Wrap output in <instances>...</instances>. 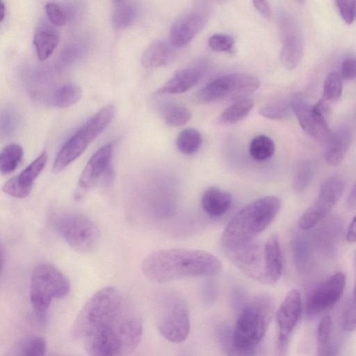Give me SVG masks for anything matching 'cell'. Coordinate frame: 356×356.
<instances>
[{"mask_svg":"<svg viewBox=\"0 0 356 356\" xmlns=\"http://www.w3.org/2000/svg\"><path fill=\"white\" fill-rule=\"evenodd\" d=\"M45 12L49 20L56 26L66 24L71 21L75 13L72 7L56 1L47 2Z\"/></svg>","mask_w":356,"mask_h":356,"instance_id":"obj_30","label":"cell"},{"mask_svg":"<svg viewBox=\"0 0 356 356\" xmlns=\"http://www.w3.org/2000/svg\"><path fill=\"white\" fill-rule=\"evenodd\" d=\"M351 143V133L348 128L342 127L331 133L327 140L324 158L332 166L339 165L344 159Z\"/></svg>","mask_w":356,"mask_h":356,"instance_id":"obj_21","label":"cell"},{"mask_svg":"<svg viewBox=\"0 0 356 356\" xmlns=\"http://www.w3.org/2000/svg\"><path fill=\"white\" fill-rule=\"evenodd\" d=\"M216 335L225 356H243L236 346L234 330L229 325L219 323L216 327Z\"/></svg>","mask_w":356,"mask_h":356,"instance_id":"obj_34","label":"cell"},{"mask_svg":"<svg viewBox=\"0 0 356 356\" xmlns=\"http://www.w3.org/2000/svg\"><path fill=\"white\" fill-rule=\"evenodd\" d=\"M173 46L165 40L150 44L141 55V63L147 68H157L168 63L174 56Z\"/></svg>","mask_w":356,"mask_h":356,"instance_id":"obj_25","label":"cell"},{"mask_svg":"<svg viewBox=\"0 0 356 356\" xmlns=\"http://www.w3.org/2000/svg\"><path fill=\"white\" fill-rule=\"evenodd\" d=\"M143 321L138 310L120 291L102 288L85 303L72 334L90 356H127L138 345Z\"/></svg>","mask_w":356,"mask_h":356,"instance_id":"obj_1","label":"cell"},{"mask_svg":"<svg viewBox=\"0 0 356 356\" xmlns=\"http://www.w3.org/2000/svg\"><path fill=\"white\" fill-rule=\"evenodd\" d=\"M290 107L308 136L319 142H327L332 132L325 117L314 105H309L300 98H296L291 101Z\"/></svg>","mask_w":356,"mask_h":356,"instance_id":"obj_14","label":"cell"},{"mask_svg":"<svg viewBox=\"0 0 356 356\" xmlns=\"http://www.w3.org/2000/svg\"><path fill=\"white\" fill-rule=\"evenodd\" d=\"M208 44L216 52L230 53L234 48V39L227 34H214L209 38Z\"/></svg>","mask_w":356,"mask_h":356,"instance_id":"obj_40","label":"cell"},{"mask_svg":"<svg viewBox=\"0 0 356 356\" xmlns=\"http://www.w3.org/2000/svg\"><path fill=\"white\" fill-rule=\"evenodd\" d=\"M253 106V102L249 99L236 101L222 113L219 120L225 124L238 122L248 115Z\"/></svg>","mask_w":356,"mask_h":356,"instance_id":"obj_32","label":"cell"},{"mask_svg":"<svg viewBox=\"0 0 356 356\" xmlns=\"http://www.w3.org/2000/svg\"><path fill=\"white\" fill-rule=\"evenodd\" d=\"M90 142L76 131L61 147L53 163L52 170L58 173L78 159L86 149Z\"/></svg>","mask_w":356,"mask_h":356,"instance_id":"obj_20","label":"cell"},{"mask_svg":"<svg viewBox=\"0 0 356 356\" xmlns=\"http://www.w3.org/2000/svg\"><path fill=\"white\" fill-rule=\"evenodd\" d=\"M217 294V286L212 281L209 280L203 285L202 296L205 304L209 305L213 304L216 299Z\"/></svg>","mask_w":356,"mask_h":356,"instance_id":"obj_47","label":"cell"},{"mask_svg":"<svg viewBox=\"0 0 356 356\" xmlns=\"http://www.w3.org/2000/svg\"><path fill=\"white\" fill-rule=\"evenodd\" d=\"M233 263L248 277L261 282L264 272V246L257 242L227 253Z\"/></svg>","mask_w":356,"mask_h":356,"instance_id":"obj_17","label":"cell"},{"mask_svg":"<svg viewBox=\"0 0 356 356\" xmlns=\"http://www.w3.org/2000/svg\"><path fill=\"white\" fill-rule=\"evenodd\" d=\"M6 13V7L3 1H0V22H2Z\"/></svg>","mask_w":356,"mask_h":356,"instance_id":"obj_50","label":"cell"},{"mask_svg":"<svg viewBox=\"0 0 356 356\" xmlns=\"http://www.w3.org/2000/svg\"><path fill=\"white\" fill-rule=\"evenodd\" d=\"M353 298L355 299H356V280H355V288H354V295H353Z\"/></svg>","mask_w":356,"mask_h":356,"instance_id":"obj_52","label":"cell"},{"mask_svg":"<svg viewBox=\"0 0 356 356\" xmlns=\"http://www.w3.org/2000/svg\"><path fill=\"white\" fill-rule=\"evenodd\" d=\"M341 77L346 81L356 79L355 58H348L343 61L341 69Z\"/></svg>","mask_w":356,"mask_h":356,"instance_id":"obj_46","label":"cell"},{"mask_svg":"<svg viewBox=\"0 0 356 356\" xmlns=\"http://www.w3.org/2000/svg\"><path fill=\"white\" fill-rule=\"evenodd\" d=\"M260 81L244 73L221 76L203 87L197 93L199 102L207 104L219 100H241L258 89Z\"/></svg>","mask_w":356,"mask_h":356,"instance_id":"obj_7","label":"cell"},{"mask_svg":"<svg viewBox=\"0 0 356 356\" xmlns=\"http://www.w3.org/2000/svg\"><path fill=\"white\" fill-rule=\"evenodd\" d=\"M333 343L332 340V321L330 316H324L320 321L317 330V348Z\"/></svg>","mask_w":356,"mask_h":356,"instance_id":"obj_42","label":"cell"},{"mask_svg":"<svg viewBox=\"0 0 356 356\" xmlns=\"http://www.w3.org/2000/svg\"><path fill=\"white\" fill-rule=\"evenodd\" d=\"M113 152V144H106L97 149L89 159L79 179V189L86 191L100 179L109 175Z\"/></svg>","mask_w":356,"mask_h":356,"instance_id":"obj_15","label":"cell"},{"mask_svg":"<svg viewBox=\"0 0 356 356\" xmlns=\"http://www.w3.org/2000/svg\"><path fill=\"white\" fill-rule=\"evenodd\" d=\"M55 356H63V355H55Z\"/></svg>","mask_w":356,"mask_h":356,"instance_id":"obj_53","label":"cell"},{"mask_svg":"<svg viewBox=\"0 0 356 356\" xmlns=\"http://www.w3.org/2000/svg\"><path fill=\"white\" fill-rule=\"evenodd\" d=\"M352 203H356V186L355 187L353 191L351 193V196L350 197V204Z\"/></svg>","mask_w":356,"mask_h":356,"instance_id":"obj_51","label":"cell"},{"mask_svg":"<svg viewBox=\"0 0 356 356\" xmlns=\"http://www.w3.org/2000/svg\"><path fill=\"white\" fill-rule=\"evenodd\" d=\"M301 312V295L297 289H292L285 296L276 314L279 328L277 349L281 355L286 350L289 339L300 319Z\"/></svg>","mask_w":356,"mask_h":356,"instance_id":"obj_12","label":"cell"},{"mask_svg":"<svg viewBox=\"0 0 356 356\" xmlns=\"http://www.w3.org/2000/svg\"><path fill=\"white\" fill-rule=\"evenodd\" d=\"M157 327L160 334L172 343H181L188 337L191 321L186 301L179 295L167 296L162 305Z\"/></svg>","mask_w":356,"mask_h":356,"instance_id":"obj_8","label":"cell"},{"mask_svg":"<svg viewBox=\"0 0 356 356\" xmlns=\"http://www.w3.org/2000/svg\"><path fill=\"white\" fill-rule=\"evenodd\" d=\"M138 15V8L131 1H114L112 6V23L117 29H123L131 25Z\"/></svg>","mask_w":356,"mask_h":356,"instance_id":"obj_27","label":"cell"},{"mask_svg":"<svg viewBox=\"0 0 356 356\" xmlns=\"http://www.w3.org/2000/svg\"><path fill=\"white\" fill-rule=\"evenodd\" d=\"M291 108L286 106L273 105L261 108L259 113L261 116L271 120H286L291 117Z\"/></svg>","mask_w":356,"mask_h":356,"instance_id":"obj_43","label":"cell"},{"mask_svg":"<svg viewBox=\"0 0 356 356\" xmlns=\"http://www.w3.org/2000/svg\"><path fill=\"white\" fill-rule=\"evenodd\" d=\"M274 311L273 300L268 295L249 298L238 313L234 330V339L243 356H254L257 347L263 339Z\"/></svg>","mask_w":356,"mask_h":356,"instance_id":"obj_4","label":"cell"},{"mask_svg":"<svg viewBox=\"0 0 356 356\" xmlns=\"http://www.w3.org/2000/svg\"><path fill=\"white\" fill-rule=\"evenodd\" d=\"M70 283L66 276L49 263H40L33 268L30 283V300L38 314H44L51 301L66 296Z\"/></svg>","mask_w":356,"mask_h":356,"instance_id":"obj_6","label":"cell"},{"mask_svg":"<svg viewBox=\"0 0 356 356\" xmlns=\"http://www.w3.org/2000/svg\"><path fill=\"white\" fill-rule=\"evenodd\" d=\"M232 195L217 187H209L204 191L201 197L203 210L210 216L218 217L225 213L230 208Z\"/></svg>","mask_w":356,"mask_h":356,"instance_id":"obj_23","label":"cell"},{"mask_svg":"<svg viewBox=\"0 0 356 356\" xmlns=\"http://www.w3.org/2000/svg\"><path fill=\"white\" fill-rule=\"evenodd\" d=\"M209 12L207 5L201 3L182 14L171 26V44L174 47H181L188 44L206 26Z\"/></svg>","mask_w":356,"mask_h":356,"instance_id":"obj_11","label":"cell"},{"mask_svg":"<svg viewBox=\"0 0 356 356\" xmlns=\"http://www.w3.org/2000/svg\"><path fill=\"white\" fill-rule=\"evenodd\" d=\"M46 341L40 336L26 337L13 345L5 356H44Z\"/></svg>","mask_w":356,"mask_h":356,"instance_id":"obj_26","label":"cell"},{"mask_svg":"<svg viewBox=\"0 0 356 356\" xmlns=\"http://www.w3.org/2000/svg\"><path fill=\"white\" fill-rule=\"evenodd\" d=\"M81 96L82 90L77 84L67 83L54 91L51 102L56 107L66 108L76 103Z\"/></svg>","mask_w":356,"mask_h":356,"instance_id":"obj_28","label":"cell"},{"mask_svg":"<svg viewBox=\"0 0 356 356\" xmlns=\"http://www.w3.org/2000/svg\"><path fill=\"white\" fill-rule=\"evenodd\" d=\"M252 3L257 10L265 18H270V8L266 1H253Z\"/></svg>","mask_w":356,"mask_h":356,"instance_id":"obj_48","label":"cell"},{"mask_svg":"<svg viewBox=\"0 0 356 356\" xmlns=\"http://www.w3.org/2000/svg\"><path fill=\"white\" fill-rule=\"evenodd\" d=\"M47 153L43 151L34 161L16 176L8 179L2 190L7 195L24 198L31 192L35 180L46 165Z\"/></svg>","mask_w":356,"mask_h":356,"instance_id":"obj_16","label":"cell"},{"mask_svg":"<svg viewBox=\"0 0 356 356\" xmlns=\"http://www.w3.org/2000/svg\"><path fill=\"white\" fill-rule=\"evenodd\" d=\"M81 39L74 40L65 45L60 54V60L71 63L80 58L88 49V44Z\"/></svg>","mask_w":356,"mask_h":356,"instance_id":"obj_37","label":"cell"},{"mask_svg":"<svg viewBox=\"0 0 356 356\" xmlns=\"http://www.w3.org/2000/svg\"><path fill=\"white\" fill-rule=\"evenodd\" d=\"M115 113L113 105L108 104L95 113L77 131L90 143L101 134L112 121Z\"/></svg>","mask_w":356,"mask_h":356,"instance_id":"obj_24","label":"cell"},{"mask_svg":"<svg viewBox=\"0 0 356 356\" xmlns=\"http://www.w3.org/2000/svg\"><path fill=\"white\" fill-rule=\"evenodd\" d=\"M341 17L348 24H353L356 19V1H336Z\"/></svg>","mask_w":356,"mask_h":356,"instance_id":"obj_44","label":"cell"},{"mask_svg":"<svg viewBox=\"0 0 356 356\" xmlns=\"http://www.w3.org/2000/svg\"><path fill=\"white\" fill-rule=\"evenodd\" d=\"M59 42L58 31L47 22L40 23L33 36V44L38 58L47 60L54 52Z\"/></svg>","mask_w":356,"mask_h":356,"instance_id":"obj_22","label":"cell"},{"mask_svg":"<svg viewBox=\"0 0 356 356\" xmlns=\"http://www.w3.org/2000/svg\"><path fill=\"white\" fill-rule=\"evenodd\" d=\"M281 206L279 197L267 195L241 208L230 219L222 233L220 242L225 250L229 253L253 242L273 221Z\"/></svg>","mask_w":356,"mask_h":356,"instance_id":"obj_3","label":"cell"},{"mask_svg":"<svg viewBox=\"0 0 356 356\" xmlns=\"http://www.w3.org/2000/svg\"><path fill=\"white\" fill-rule=\"evenodd\" d=\"M275 149L274 142L266 135H259L252 138L249 146L251 157L257 161L270 159Z\"/></svg>","mask_w":356,"mask_h":356,"instance_id":"obj_31","label":"cell"},{"mask_svg":"<svg viewBox=\"0 0 356 356\" xmlns=\"http://www.w3.org/2000/svg\"><path fill=\"white\" fill-rule=\"evenodd\" d=\"M178 150L184 154H192L196 152L202 145L200 133L193 128L181 131L176 140Z\"/></svg>","mask_w":356,"mask_h":356,"instance_id":"obj_33","label":"cell"},{"mask_svg":"<svg viewBox=\"0 0 356 356\" xmlns=\"http://www.w3.org/2000/svg\"><path fill=\"white\" fill-rule=\"evenodd\" d=\"M280 30L282 42L280 60L284 67L292 70L299 64L303 55L302 33L298 23L288 15L281 17Z\"/></svg>","mask_w":356,"mask_h":356,"instance_id":"obj_13","label":"cell"},{"mask_svg":"<svg viewBox=\"0 0 356 356\" xmlns=\"http://www.w3.org/2000/svg\"><path fill=\"white\" fill-rule=\"evenodd\" d=\"M341 327L348 332L356 330V299L348 300L341 313Z\"/></svg>","mask_w":356,"mask_h":356,"instance_id":"obj_38","label":"cell"},{"mask_svg":"<svg viewBox=\"0 0 356 356\" xmlns=\"http://www.w3.org/2000/svg\"><path fill=\"white\" fill-rule=\"evenodd\" d=\"M345 285L346 275L338 271L315 286L307 296V317H314L332 308L341 298Z\"/></svg>","mask_w":356,"mask_h":356,"instance_id":"obj_10","label":"cell"},{"mask_svg":"<svg viewBox=\"0 0 356 356\" xmlns=\"http://www.w3.org/2000/svg\"><path fill=\"white\" fill-rule=\"evenodd\" d=\"M204 70L202 66H192L184 68L159 88L156 93L178 94L182 93L194 87L204 75Z\"/></svg>","mask_w":356,"mask_h":356,"instance_id":"obj_19","label":"cell"},{"mask_svg":"<svg viewBox=\"0 0 356 356\" xmlns=\"http://www.w3.org/2000/svg\"><path fill=\"white\" fill-rule=\"evenodd\" d=\"M249 297L241 286L234 287L231 293V305L235 312L239 313L247 304Z\"/></svg>","mask_w":356,"mask_h":356,"instance_id":"obj_45","label":"cell"},{"mask_svg":"<svg viewBox=\"0 0 356 356\" xmlns=\"http://www.w3.org/2000/svg\"><path fill=\"white\" fill-rule=\"evenodd\" d=\"M24 155L23 148L17 143L6 146L0 154V170L2 175L13 172L21 163Z\"/></svg>","mask_w":356,"mask_h":356,"instance_id":"obj_29","label":"cell"},{"mask_svg":"<svg viewBox=\"0 0 356 356\" xmlns=\"http://www.w3.org/2000/svg\"><path fill=\"white\" fill-rule=\"evenodd\" d=\"M346 238L350 243L356 242V215L353 218L348 227Z\"/></svg>","mask_w":356,"mask_h":356,"instance_id":"obj_49","label":"cell"},{"mask_svg":"<svg viewBox=\"0 0 356 356\" xmlns=\"http://www.w3.org/2000/svg\"><path fill=\"white\" fill-rule=\"evenodd\" d=\"M50 221L55 231L77 252H89L99 243V227L84 214L74 211L57 212L52 215Z\"/></svg>","mask_w":356,"mask_h":356,"instance_id":"obj_5","label":"cell"},{"mask_svg":"<svg viewBox=\"0 0 356 356\" xmlns=\"http://www.w3.org/2000/svg\"><path fill=\"white\" fill-rule=\"evenodd\" d=\"M220 260L204 250L168 248L148 254L141 265L143 273L150 280L163 283L172 280L211 277L222 270Z\"/></svg>","mask_w":356,"mask_h":356,"instance_id":"obj_2","label":"cell"},{"mask_svg":"<svg viewBox=\"0 0 356 356\" xmlns=\"http://www.w3.org/2000/svg\"><path fill=\"white\" fill-rule=\"evenodd\" d=\"M283 269L279 238L273 234L264 245V272L261 283L273 284L280 277Z\"/></svg>","mask_w":356,"mask_h":356,"instance_id":"obj_18","label":"cell"},{"mask_svg":"<svg viewBox=\"0 0 356 356\" xmlns=\"http://www.w3.org/2000/svg\"><path fill=\"white\" fill-rule=\"evenodd\" d=\"M19 118L15 110L6 108L1 113V135L8 136L13 133L17 127Z\"/></svg>","mask_w":356,"mask_h":356,"instance_id":"obj_41","label":"cell"},{"mask_svg":"<svg viewBox=\"0 0 356 356\" xmlns=\"http://www.w3.org/2000/svg\"><path fill=\"white\" fill-rule=\"evenodd\" d=\"M189 110L181 105H171L165 111L164 120L170 127H181L186 124L191 119Z\"/></svg>","mask_w":356,"mask_h":356,"instance_id":"obj_36","label":"cell"},{"mask_svg":"<svg viewBox=\"0 0 356 356\" xmlns=\"http://www.w3.org/2000/svg\"><path fill=\"white\" fill-rule=\"evenodd\" d=\"M314 176L313 168L309 164L300 165L293 175V186L295 190H305L310 184Z\"/></svg>","mask_w":356,"mask_h":356,"instance_id":"obj_39","label":"cell"},{"mask_svg":"<svg viewBox=\"0 0 356 356\" xmlns=\"http://www.w3.org/2000/svg\"><path fill=\"white\" fill-rule=\"evenodd\" d=\"M343 188V181L339 177L327 178L321 186L316 199L300 216V227L307 230L323 220L339 200Z\"/></svg>","mask_w":356,"mask_h":356,"instance_id":"obj_9","label":"cell"},{"mask_svg":"<svg viewBox=\"0 0 356 356\" xmlns=\"http://www.w3.org/2000/svg\"><path fill=\"white\" fill-rule=\"evenodd\" d=\"M342 78L337 72H331L325 78L323 96L321 99L327 104L337 102L342 94Z\"/></svg>","mask_w":356,"mask_h":356,"instance_id":"obj_35","label":"cell"}]
</instances>
